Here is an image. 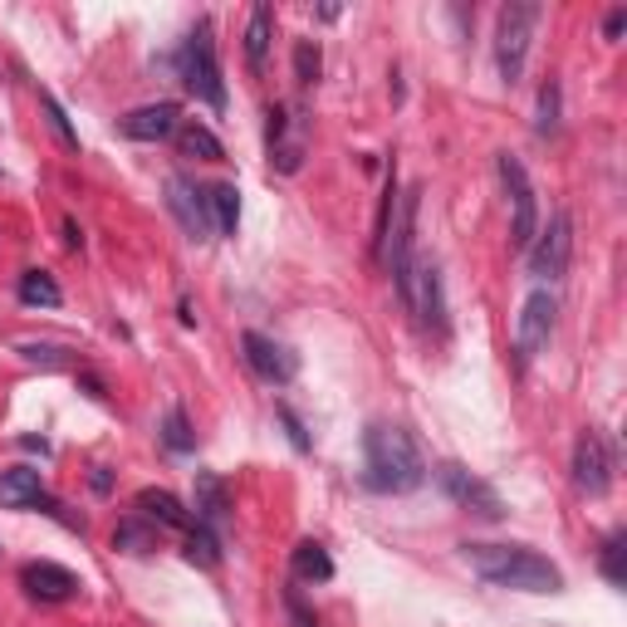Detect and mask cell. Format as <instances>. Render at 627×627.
<instances>
[{
  "label": "cell",
  "mask_w": 627,
  "mask_h": 627,
  "mask_svg": "<svg viewBox=\"0 0 627 627\" xmlns=\"http://www.w3.org/2000/svg\"><path fill=\"white\" fill-rule=\"evenodd\" d=\"M363 481L378 495H412L427 481V461H421L412 431L397 421H373L363 431Z\"/></svg>",
  "instance_id": "obj_1"
},
{
  "label": "cell",
  "mask_w": 627,
  "mask_h": 627,
  "mask_svg": "<svg viewBox=\"0 0 627 627\" xmlns=\"http://www.w3.org/2000/svg\"><path fill=\"white\" fill-rule=\"evenodd\" d=\"M466 564L485 578L490 588H515V593H558L564 574L544 554L524 550V544H466Z\"/></svg>",
  "instance_id": "obj_2"
},
{
  "label": "cell",
  "mask_w": 627,
  "mask_h": 627,
  "mask_svg": "<svg viewBox=\"0 0 627 627\" xmlns=\"http://www.w3.org/2000/svg\"><path fill=\"white\" fill-rule=\"evenodd\" d=\"M540 15L544 10L534 6V0H510V6H500V15H495V70L505 84H520Z\"/></svg>",
  "instance_id": "obj_3"
},
{
  "label": "cell",
  "mask_w": 627,
  "mask_h": 627,
  "mask_svg": "<svg viewBox=\"0 0 627 627\" xmlns=\"http://www.w3.org/2000/svg\"><path fill=\"white\" fill-rule=\"evenodd\" d=\"M181 84L207 108H226V79H221V64H216L211 25H197L187 35V44H181Z\"/></svg>",
  "instance_id": "obj_4"
},
{
  "label": "cell",
  "mask_w": 627,
  "mask_h": 627,
  "mask_svg": "<svg viewBox=\"0 0 627 627\" xmlns=\"http://www.w3.org/2000/svg\"><path fill=\"white\" fill-rule=\"evenodd\" d=\"M500 181H505V197H510V250H530L534 231H540V201H534L530 173L515 153H500L495 157Z\"/></svg>",
  "instance_id": "obj_5"
},
{
  "label": "cell",
  "mask_w": 627,
  "mask_h": 627,
  "mask_svg": "<svg viewBox=\"0 0 627 627\" xmlns=\"http://www.w3.org/2000/svg\"><path fill=\"white\" fill-rule=\"evenodd\" d=\"M530 275L534 280H564L568 275V260H574V216L568 211H554L550 221L534 231V241H530Z\"/></svg>",
  "instance_id": "obj_6"
},
{
  "label": "cell",
  "mask_w": 627,
  "mask_h": 627,
  "mask_svg": "<svg viewBox=\"0 0 627 627\" xmlns=\"http://www.w3.org/2000/svg\"><path fill=\"white\" fill-rule=\"evenodd\" d=\"M265 153H270V167L275 173H300L304 167V147H310V118H304L300 108H284L275 104L265 113Z\"/></svg>",
  "instance_id": "obj_7"
},
{
  "label": "cell",
  "mask_w": 627,
  "mask_h": 627,
  "mask_svg": "<svg viewBox=\"0 0 627 627\" xmlns=\"http://www.w3.org/2000/svg\"><path fill=\"white\" fill-rule=\"evenodd\" d=\"M437 485L447 490L451 505H461L466 515H481V520H505V500H500V490L481 481L476 471H466L461 461H447L437 466Z\"/></svg>",
  "instance_id": "obj_8"
},
{
  "label": "cell",
  "mask_w": 627,
  "mask_h": 627,
  "mask_svg": "<svg viewBox=\"0 0 627 627\" xmlns=\"http://www.w3.org/2000/svg\"><path fill=\"white\" fill-rule=\"evenodd\" d=\"M554 314H558V304H554V294H550V290H534L530 300L520 304V318H515V348H520V363L540 358V353L550 348V338H554Z\"/></svg>",
  "instance_id": "obj_9"
},
{
  "label": "cell",
  "mask_w": 627,
  "mask_h": 627,
  "mask_svg": "<svg viewBox=\"0 0 627 627\" xmlns=\"http://www.w3.org/2000/svg\"><path fill=\"white\" fill-rule=\"evenodd\" d=\"M574 485L593 500H603L613 490V451L603 441V431H584L574 441Z\"/></svg>",
  "instance_id": "obj_10"
},
{
  "label": "cell",
  "mask_w": 627,
  "mask_h": 627,
  "mask_svg": "<svg viewBox=\"0 0 627 627\" xmlns=\"http://www.w3.org/2000/svg\"><path fill=\"white\" fill-rule=\"evenodd\" d=\"M167 211L177 216V226L191 241H211V207H207V187H197L191 177H167Z\"/></svg>",
  "instance_id": "obj_11"
},
{
  "label": "cell",
  "mask_w": 627,
  "mask_h": 627,
  "mask_svg": "<svg viewBox=\"0 0 627 627\" xmlns=\"http://www.w3.org/2000/svg\"><path fill=\"white\" fill-rule=\"evenodd\" d=\"M241 348H245V363H250V373L255 378H265L270 387H284V383H294V373H300V363H294V353L275 344L270 334H260V328H245L241 334Z\"/></svg>",
  "instance_id": "obj_12"
},
{
  "label": "cell",
  "mask_w": 627,
  "mask_h": 627,
  "mask_svg": "<svg viewBox=\"0 0 627 627\" xmlns=\"http://www.w3.org/2000/svg\"><path fill=\"white\" fill-rule=\"evenodd\" d=\"M123 138L133 143H163V138H177L181 128V108L177 104H147V108H133L128 118L118 123Z\"/></svg>",
  "instance_id": "obj_13"
},
{
  "label": "cell",
  "mask_w": 627,
  "mask_h": 627,
  "mask_svg": "<svg viewBox=\"0 0 627 627\" xmlns=\"http://www.w3.org/2000/svg\"><path fill=\"white\" fill-rule=\"evenodd\" d=\"M20 584H25V593H30V598H40V603H70L74 593H79V578L64 564H50V558L25 564Z\"/></svg>",
  "instance_id": "obj_14"
},
{
  "label": "cell",
  "mask_w": 627,
  "mask_h": 627,
  "mask_svg": "<svg viewBox=\"0 0 627 627\" xmlns=\"http://www.w3.org/2000/svg\"><path fill=\"white\" fill-rule=\"evenodd\" d=\"M0 505L6 510L50 505V490H44L40 471H30V466H10V471H0Z\"/></svg>",
  "instance_id": "obj_15"
},
{
  "label": "cell",
  "mask_w": 627,
  "mask_h": 627,
  "mask_svg": "<svg viewBox=\"0 0 627 627\" xmlns=\"http://www.w3.org/2000/svg\"><path fill=\"white\" fill-rule=\"evenodd\" d=\"M138 515L143 520H153L157 530H191V515H187V505L173 495V490H157V485H147V490H138Z\"/></svg>",
  "instance_id": "obj_16"
},
{
  "label": "cell",
  "mask_w": 627,
  "mask_h": 627,
  "mask_svg": "<svg viewBox=\"0 0 627 627\" xmlns=\"http://www.w3.org/2000/svg\"><path fill=\"white\" fill-rule=\"evenodd\" d=\"M231 515V500H226V481L216 471H197V524L221 530Z\"/></svg>",
  "instance_id": "obj_17"
},
{
  "label": "cell",
  "mask_w": 627,
  "mask_h": 627,
  "mask_svg": "<svg viewBox=\"0 0 627 627\" xmlns=\"http://www.w3.org/2000/svg\"><path fill=\"white\" fill-rule=\"evenodd\" d=\"M270 40H275V15H270V6H255L245 20V64L250 74H265V54H270Z\"/></svg>",
  "instance_id": "obj_18"
},
{
  "label": "cell",
  "mask_w": 627,
  "mask_h": 627,
  "mask_svg": "<svg viewBox=\"0 0 627 627\" xmlns=\"http://www.w3.org/2000/svg\"><path fill=\"white\" fill-rule=\"evenodd\" d=\"M290 574H294V584H328V578H334V558H328L324 544L304 540V544H294V554H290Z\"/></svg>",
  "instance_id": "obj_19"
},
{
  "label": "cell",
  "mask_w": 627,
  "mask_h": 627,
  "mask_svg": "<svg viewBox=\"0 0 627 627\" xmlns=\"http://www.w3.org/2000/svg\"><path fill=\"white\" fill-rule=\"evenodd\" d=\"M177 147H181V157H197V163H226L221 138H216L207 123H197V118H187L177 128Z\"/></svg>",
  "instance_id": "obj_20"
},
{
  "label": "cell",
  "mask_w": 627,
  "mask_h": 627,
  "mask_svg": "<svg viewBox=\"0 0 627 627\" xmlns=\"http://www.w3.org/2000/svg\"><path fill=\"white\" fill-rule=\"evenodd\" d=\"M207 207H211L216 231L236 236V226H241V191H236V181H211V187H207Z\"/></svg>",
  "instance_id": "obj_21"
},
{
  "label": "cell",
  "mask_w": 627,
  "mask_h": 627,
  "mask_svg": "<svg viewBox=\"0 0 627 627\" xmlns=\"http://www.w3.org/2000/svg\"><path fill=\"white\" fill-rule=\"evenodd\" d=\"M113 550L123 554H153L157 550V524L133 515V520H118V530H113Z\"/></svg>",
  "instance_id": "obj_22"
},
{
  "label": "cell",
  "mask_w": 627,
  "mask_h": 627,
  "mask_svg": "<svg viewBox=\"0 0 627 627\" xmlns=\"http://www.w3.org/2000/svg\"><path fill=\"white\" fill-rule=\"evenodd\" d=\"M60 300H64V290L44 275V270H25V275H20V304H30V310H54Z\"/></svg>",
  "instance_id": "obj_23"
},
{
  "label": "cell",
  "mask_w": 627,
  "mask_h": 627,
  "mask_svg": "<svg viewBox=\"0 0 627 627\" xmlns=\"http://www.w3.org/2000/svg\"><path fill=\"white\" fill-rule=\"evenodd\" d=\"M40 108H44V118H50V133L60 138L64 153H79V133L70 128V113H64V104L50 94V88H40Z\"/></svg>",
  "instance_id": "obj_24"
},
{
  "label": "cell",
  "mask_w": 627,
  "mask_h": 627,
  "mask_svg": "<svg viewBox=\"0 0 627 627\" xmlns=\"http://www.w3.org/2000/svg\"><path fill=\"white\" fill-rule=\"evenodd\" d=\"M187 558L197 568H216V564H221V540H216V530L197 524V530L187 534Z\"/></svg>",
  "instance_id": "obj_25"
},
{
  "label": "cell",
  "mask_w": 627,
  "mask_h": 627,
  "mask_svg": "<svg viewBox=\"0 0 627 627\" xmlns=\"http://www.w3.org/2000/svg\"><path fill=\"white\" fill-rule=\"evenodd\" d=\"M163 447L177 451V456H187L191 447H197V437H191V421H187L181 407H167V417H163Z\"/></svg>",
  "instance_id": "obj_26"
},
{
  "label": "cell",
  "mask_w": 627,
  "mask_h": 627,
  "mask_svg": "<svg viewBox=\"0 0 627 627\" xmlns=\"http://www.w3.org/2000/svg\"><path fill=\"white\" fill-rule=\"evenodd\" d=\"M318 70H324V54H318V44L314 40H300V44H294V79L310 88V84H318Z\"/></svg>",
  "instance_id": "obj_27"
},
{
  "label": "cell",
  "mask_w": 627,
  "mask_h": 627,
  "mask_svg": "<svg viewBox=\"0 0 627 627\" xmlns=\"http://www.w3.org/2000/svg\"><path fill=\"white\" fill-rule=\"evenodd\" d=\"M534 133H540V138H554L558 133V79H550V84L540 88V118H534Z\"/></svg>",
  "instance_id": "obj_28"
},
{
  "label": "cell",
  "mask_w": 627,
  "mask_h": 627,
  "mask_svg": "<svg viewBox=\"0 0 627 627\" xmlns=\"http://www.w3.org/2000/svg\"><path fill=\"white\" fill-rule=\"evenodd\" d=\"M623 534H608V544H603V558H598V568H603V578H608V584H627V568H623Z\"/></svg>",
  "instance_id": "obj_29"
},
{
  "label": "cell",
  "mask_w": 627,
  "mask_h": 627,
  "mask_svg": "<svg viewBox=\"0 0 627 627\" xmlns=\"http://www.w3.org/2000/svg\"><path fill=\"white\" fill-rule=\"evenodd\" d=\"M275 417L284 421V431H290L294 451H310V447H314V441H310V431H304V421L294 417V407H290V403H280V407H275Z\"/></svg>",
  "instance_id": "obj_30"
},
{
  "label": "cell",
  "mask_w": 627,
  "mask_h": 627,
  "mask_svg": "<svg viewBox=\"0 0 627 627\" xmlns=\"http://www.w3.org/2000/svg\"><path fill=\"white\" fill-rule=\"evenodd\" d=\"M284 608H290V623H294V627H318V623H314V613L304 608L300 588H290V593H284Z\"/></svg>",
  "instance_id": "obj_31"
},
{
  "label": "cell",
  "mask_w": 627,
  "mask_h": 627,
  "mask_svg": "<svg viewBox=\"0 0 627 627\" xmlns=\"http://www.w3.org/2000/svg\"><path fill=\"white\" fill-rule=\"evenodd\" d=\"M20 353H25V358L30 363H50V368H54V363H60V348H50V344H25V348H20Z\"/></svg>",
  "instance_id": "obj_32"
},
{
  "label": "cell",
  "mask_w": 627,
  "mask_h": 627,
  "mask_svg": "<svg viewBox=\"0 0 627 627\" xmlns=\"http://www.w3.org/2000/svg\"><path fill=\"white\" fill-rule=\"evenodd\" d=\"M623 30H627V10L618 6V10H608V20H603V35H608V40H618Z\"/></svg>",
  "instance_id": "obj_33"
}]
</instances>
